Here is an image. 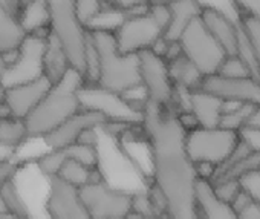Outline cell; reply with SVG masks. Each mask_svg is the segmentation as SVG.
I'll return each mask as SVG.
<instances>
[{
  "label": "cell",
  "instance_id": "16",
  "mask_svg": "<svg viewBox=\"0 0 260 219\" xmlns=\"http://www.w3.org/2000/svg\"><path fill=\"white\" fill-rule=\"evenodd\" d=\"M201 20L226 55L237 52L240 40V19H233L228 13L213 7H202Z\"/></svg>",
  "mask_w": 260,
  "mask_h": 219
},
{
  "label": "cell",
  "instance_id": "10",
  "mask_svg": "<svg viewBox=\"0 0 260 219\" xmlns=\"http://www.w3.org/2000/svg\"><path fill=\"white\" fill-rule=\"evenodd\" d=\"M46 36L28 34L17 48L13 63L0 71V81L4 89L11 84L32 80L42 74V57Z\"/></svg>",
  "mask_w": 260,
  "mask_h": 219
},
{
  "label": "cell",
  "instance_id": "15",
  "mask_svg": "<svg viewBox=\"0 0 260 219\" xmlns=\"http://www.w3.org/2000/svg\"><path fill=\"white\" fill-rule=\"evenodd\" d=\"M49 86L51 81L45 75H39L32 80L7 86L0 101L4 103L10 115L17 118H26V115L46 93Z\"/></svg>",
  "mask_w": 260,
  "mask_h": 219
},
{
  "label": "cell",
  "instance_id": "23",
  "mask_svg": "<svg viewBox=\"0 0 260 219\" xmlns=\"http://www.w3.org/2000/svg\"><path fill=\"white\" fill-rule=\"evenodd\" d=\"M28 140L29 134L23 118L13 115L0 117V147L13 153Z\"/></svg>",
  "mask_w": 260,
  "mask_h": 219
},
{
  "label": "cell",
  "instance_id": "26",
  "mask_svg": "<svg viewBox=\"0 0 260 219\" xmlns=\"http://www.w3.org/2000/svg\"><path fill=\"white\" fill-rule=\"evenodd\" d=\"M0 195H2V198L5 201L8 213L17 214V216H22V217H31L29 210L26 207V202L20 196V193H19V190H17V187L14 184V179L5 182L2 187H0Z\"/></svg>",
  "mask_w": 260,
  "mask_h": 219
},
{
  "label": "cell",
  "instance_id": "14",
  "mask_svg": "<svg viewBox=\"0 0 260 219\" xmlns=\"http://www.w3.org/2000/svg\"><path fill=\"white\" fill-rule=\"evenodd\" d=\"M46 210L51 219H92L80 199L78 189L57 176H49Z\"/></svg>",
  "mask_w": 260,
  "mask_h": 219
},
{
  "label": "cell",
  "instance_id": "6",
  "mask_svg": "<svg viewBox=\"0 0 260 219\" xmlns=\"http://www.w3.org/2000/svg\"><path fill=\"white\" fill-rule=\"evenodd\" d=\"M239 140V132L236 131L222 126H198L185 132V150L194 164L207 163L219 167L231 157Z\"/></svg>",
  "mask_w": 260,
  "mask_h": 219
},
{
  "label": "cell",
  "instance_id": "40",
  "mask_svg": "<svg viewBox=\"0 0 260 219\" xmlns=\"http://www.w3.org/2000/svg\"><path fill=\"white\" fill-rule=\"evenodd\" d=\"M124 219H153V217H149V216H144V214H140L135 211H130Z\"/></svg>",
  "mask_w": 260,
  "mask_h": 219
},
{
  "label": "cell",
  "instance_id": "43",
  "mask_svg": "<svg viewBox=\"0 0 260 219\" xmlns=\"http://www.w3.org/2000/svg\"><path fill=\"white\" fill-rule=\"evenodd\" d=\"M2 93H4V84L0 81V98H2Z\"/></svg>",
  "mask_w": 260,
  "mask_h": 219
},
{
  "label": "cell",
  "instance_id": "38",
  "mask_svg": "<svg viewBox=\"0 0 260 219\" xmlns=\"http://www.w3.org/2000/svg\"><path fill=\"white\" fill-rule=\"evenodd\" d=\"M28 2H31V0H0V4H2L13 16H16L17 20H19L20 13L23 11V8L26 7Z\"/></svg>",
  "mask_w": 260,
  "mask_h": 219
},
{
  "label": "cell",
  "instance_id": "30",
  "mask_svg": "<svg viewBox=\"0 0 260 219\" xmlns=\"http://www.w3.org/2000/svg\"><path fill=\"white\" fill-rule=\"evenodd\" d=\"M240 26H242L243 33L246 34V37L257 55V60L260 63V20H254L249 17H240Z\"/></svg>",
  "mask_w": 260,
  "mask_h": 219
},
{
  "label": "cell",
  "instance_id": "13",
  "mask_svg": "<svg viewBox=\"0 0 260 219\" xmlns=\"http://www.w3.org/2000/svg\"><path fill=\"white\" fill-rule=\"evenodd\" d=\"M109 120L98 111L81 107L78 112L64 120L54 131L46 134L42 140L49 149H60L78 141L80 135L87 129H101Z\"/></svg>",
  "mask_w": 260,
  "mask_h": 219
},
{
  "label": "cell",
  "instance_id": "36",
  "mask_svg": "<svg viewBox=\"0 0 260 219\" xmlns=\"http://www.w3.org/2000/svg\"><path fill=\"white\" fill-rule=\"evenodd\" d=\"M239 138L246 144L251 152H260V128L246 124L239 131Z\"/></svg>",
  "mask_w": 260,
  "mask_h": 219
},
{
  "label": "cell",
  "instance_id": "25",
  "mask_svg": "<svg viewBox=\"0 0 260 219\" xmlns=\"http://www.w3.org/2000/svg\"><path fill=\"white\" fill-rule=\"evenodd\" d=\"M132 13V11H130ZM128 13L122 10H116L112 7H103V10L86 25L87 31H104V33H115L121 22L125 19Z\"/></svg>",
  "mask_w": 260,
  "mask_h": 219
},
{
  "label": "cell",
  "instance_id": "5",
  "mask_svg": "<svg viewBox=\"0 0 260 219\" xmlns=\"http://www.w3.org/2000/svg\"><path fill=\"white\" fill-rule=\"evenodd\" d=\"M46 7L49 34L63 48L71 68L78 71L84 78L89 31L77 14L75 0H46Z\"/></svg>",
  "mask_w": 260,
  "mask_h": 219
},
{
  "label": "cell",
  "instance_id": "35",
  "mask_svg": "<svg viewBox=\"0 0 260 219\" xmlns=\"http://www.w3.org/2000/svg\"><path fill=\"white\" fill-rule=\"evenodd\" d=\"M20 167H22V163L19 160H16L14 157L0 160V187H2L5 182L14 179V176Z\"/></svg>",
  "mask_w": 260,
  "mask_h": 219
},
{
  "label": "cell",
  "instance_id": "2",
  "mask_svg": "<svg viewBox=\"0 0 260 219\" xmlns=\"http://www.w3.org/2000/svg\"><path fill=\"white\" fill-rule=\"evenodd\" d=\"M83 84V75L74 68H69L58 81L49 86L37 106L26 115V118H23L29 138H43L80 111V89Z\"/></svg>",
  "mask_w": 260,
  "mask_h": 219
},
{
  "label": "cell",
  "instance_id": "24",
  "mask_svg": "<svg viewBox=\"0 0 260 219\" xmlns=\"http://www.w3.org/2000/svg\"><path fill=\"white\" fill-rule=\"evenodd\" d=\"M25 36L17 17L0 4V54L17 49Z\"/></svg>",
  "mask_w": 260,
  "mask_h": 219
},
{
  "label": "cell",
  "instance_id": "41",
  "mask_svg": "<svg viewBox=\"0 0 260 219\" xmlns=\"http://www.w3.org/2000/svg\"><path fill=\"white\" fill-rule=\"evenodd\" d=\"M0 219H31V217H22L13 213H4V214H0Z\"/></svg>",
  "mask_w": 260,
  "mask_h": 219
},
{
  "label": "cell",
  "instance_id": "18",
  "mask_svg": "<svg viewBox=\"0 0 260 219\" xmlns=\"http://www.w3.org/2000/svg\"><path fill=\"white\" fill-rule=\"evenodd\" d=\"M196 207L199 219H237L231 204L216 195L208 179L199 178L196 182Z\"/></svg>",
  "mask_w": 260,
  "mask_h": 219
},
{
  "label": "cell",
  "instance_id": "8",
  "mask_svg": "<svg viewBox=\"0 0 260 219\" xmlns=\"http://www.w3.org/2000/svg\"><path fill=\"white\" fill-rule=\"evenodd\" d=\"M78 195L92 219H124L132 210V193L112 187L106 179L80 187Z\"/></svg>",
  "mask_w": 260,
  "mask_h": 219
},
{
  "label": "cell",
  "instance_id": "7",
  "mask_svg": "<svg viewBox=\"0 0 260 219\" xmlns=\"http://www.w3.org/2000/svg\"><path fill=\"white\" fill-rule=\"evenodd\" d=\"M178 45L184 57H187L202 77L216 74L226 57L222 46L208 33L201 20V16L194 19L181 34Z\"/></svg>",
  "mask_w": 260,
  "mask_h": 219
},
{
  "label": "cell",
  "instance_id": "12",
  "mask_svg": "<svg viewBox=\"0 0 260 219\" xmlns=\"http://www.w3.org/2000/svg\"><path fill=\"white\" fill-rule=\"evenodd\" d=\"M201 89L216 95L222 101H236L242 104H260V78L255 77H226L211 74L202 78Z\"/></svg>",
  "mask_w": 260,
  "mask_h": 219
},
{
  "label": "cell",
  "instance_id": "4",
  "mask_svg": "<svg viewBox=\"0 0 260 219\" xmlns=\"http://www.w3.org/2000/svg\"><path fill=\"white\" fill-rule=\"evenodd\" d=\"M170 11L166 4H152L146 10L125 16L113 33L116 46L124 54H138L153 46L164 37Z\"/></svg>",
  "mask_w": 260,
  "mask_h": 219
},
{
  "label": "cell",
  "instance_id": "44",
  "mask_svg": "<svg viewBox=\"0 0 260 219\" xmlns=\"http://www.w3.org/2000/svg\"><path fill=\"white\" fill-rule=\"evenodd\" d=\"M258 78H260V74H258Z\"/></svg>",
  "mask_w": 260,
  "mask_h": 219
},
{
  "label": "cell",
  "instance_id": "37",
  "mask_svg": "<svg viewBox=\"0 0 260 219\" xmlns=\"http://www.w3.org/2000/svg\"><path fill=\"white\" fill-rule=\"evenodd\" d=\"M237 219H260V205L251 201L248 205L237 211Z\"/></svg>",
  "mask_w": 260,
  "mask_h": 219
},
{
  "label": "cell",
  "instance_id": "3",
  "mask_svg": "<svg viewBox=\"0 0 260 219\" xmlns=\"http://www.w3.org/2000/svg\"><path fill=\"white\" fill-rule=\"evenodd\" d=\"M89 36L98 60V72L93 84L119 95L141 84L138 54L121 52L113 33L89 31Z\"/></svg>",
  "mask_w": 260,
  "mask_h": 219
},
{
  "label": "cell",
  "instance_id": "31",
  "mask_svg": "<svg viewBox=\"0 0 260 219\" xmlns=\"http://www.w3.org/2000/svg\"><path fill=\"white\" fill-rule=\"evenodd\" d=\"M101 0H75V10L81 20V23L86 26L101 10H103Z\"/></svg>",
  "mask_w": 260,
  "mask_h": 219
},
{
  "label": "cell",
  "instance_id": "1",
  "mask_svg": "<svg viewBox=\"0 0 260 219\" xmlns=\"http://www.w3.org/2000/svg\"><path fill=\"white\" fill-rule=\"evenodd\" d=\"M150 152V181L159 192L167 219H199L196 207L198 173L185 150V129L170 107L147 103L143 114Z\"/></svg>",
  "mask_w": 260,
  "mask_h": 219
},
{
  "label": "cell",
  "instance_id": "28",
  "mask_svg": "<svg viewBox=\"0 0 260 219\" xmlns=\"http://www.w3.org/2000/svg\"><path fill=\"white\" fill-rule=\"evenodd\" d=\"M130 211H135L153 219H162V216L159 214V211L156 210L153 199L147 192H138V193H132V210Z\"/></svg>",
  "mask_w": 260,
  "mask_h": 219
},
{
  "label": "cell",
  "instance_id": "17",
  "mask_svg": "<svg viewBox=\"0 0 260 219\" xmlns=\"http://www.w3.org/2000/svg\"><path fill=\"white\" fill-rule=\"evenodd\" d=\"M223 101L216 95L198 87L187 93V111L193 114L199 126L213 128L219 126L222 117Z\"/></svg>",
  "mask_w": 260,
  "mask_h": 219
},
{
  "label": "cell",
  "instance_id": "19",
  "mask_svg": "<svg viewBox=\"0 0 260 219\" xmlns=\"http://www.w3.org/2000/svg\"><path fill=\"white\" fill-rule=\"evenodd\" d=\"M166 5L169 7L170 19L162 39L167 42H178L184 29L201 16L202 4L201 0H172Z\"/></svg>",
  "mask_w": 260,
  "mask_h": 219
},
{
  "label": "cell",
  "instance_id": "32",
  "mask_svg": "<svg viewBox=\"0 0 260 219\" xmlns=\"http://www.w3.org/2000/svg\"><path fill=\"white\" fill-rule=\"evenodd\" d=\"M211 184H213L216 195L230 204L236 198V195L240 192L239 179H216V181H211Z\"/></svg>",
  "mask_w": 260,
  "mask_h": 219
},
{
  "label": "cell",
  "instance_id": "39",
  "mask_svg": "<svg viewBox=\"0 0 260 219\" xmlns=\"http://www.w3.org/2000/svg\"><path fill=\"white\" fill-rule=\"evenodd\" d=\"M246 124L248 126H254V128H260V104L254 107V111H252V114H251V117H249Z\"/></svg>",
  "mask_w": 260,
  "mask_h": 219
},
{
  "label": "cell",
  "instance_id": "21",
  "mask_svg": "<svg viewBox=\"0 0 260 219\" xmlns=\"http://www.w3.org/2000/svg\"><path fill=\"white\" fill-rule=\"evenodd\" d=\"M167 63H169V72H170L175 87L193 90L201 86V81L204 78L202 74L194 68V65L187 57L182 55V52L167 60Z\"/></svg>",
  "mask_w": 260,
  "mask_h": 219
},
{
  "label": "cell",
  "instance_id": "9",
  "mask_svg": "<svg viewBox=\"0 0 260 219\" xmlns=\"http://www.w3.org/2000/svg\"><path fill=\"white\" fill-rule=\"evenodd\" d=\"M138 61L141 86L147 93L149 103L173 109L176 87L172 81L167 60L153 49H146L138 52Z\"/></svg>",
  "mask_w": 260,
  "mask_h": 219
},
{
  "label": "cell",
  "instance_id": "22",
  "mask_svg": "<svg viewBox=\"0 0 260 219\" xmlns=\"http://www.w3.org/2000/svg\"><path fill=\"white\" fill-rule=\"evenodd\" d=\"M19 22L26 36L28 34L48 36L49 23H48L46 0H31V2H28L19 16Z\"/></svg>",
  "mask_w": 260,
  "mask_h": 219
},
{
  "label": "cell",
  "instance_id": "27",
  "mask_svg": "<svg viewBox=\"0 0 260 219\" xmlns=\"http://www.w3.org/2000/svg\"><path fill=\"white\" fill-rule=\"evenodd\" d=\"M217 74L226 77H254L246 61L239 54H230L223 58ZM257 78V77H255Z\"/></svg>",
  "mask_w": 260,
  "mask_h": 219
},
{
  "label": "cell",
  "instance_id": "33",
  "mask_svg": "<svg viewBox=\"0 0 260 219\" xmlns=\"http://www.w3.org/2000/svg\"><path fill=\"white\" fill-rule=\"evenodd\" d=\"M101 2L106 7H112V8L130 13V11L146 10L149 5L155 4L156 0H101Z\"/></svg>",
  "mask_w": 260,
  "mask_h": 219
},
{
  "label": "cell",
  "instance_id": "34",
  "mask_svg": "<svg viewBox=\"0 0 260 219\" xmlns=\"http://www.w3.org/2000/svg\"><path fill=\"white\" fill-rule=\"evenodd\" d=\"M240 17L260 20V0H231Z\"/></svg>",
  "mask_w": 260,
  "mask_h": 219
},
{
  "label": "cell",
  "instance_id": "42",
  "mask_svg": "<svg viewBox=\"0 0 260 219\" xmlns=\"http://www.w3.org/2000/svg\"><path fill=\"white\" fill-rule=\"evenodd\" d=\"M4 213H8V208L5 205V201H4L2 195H0V214H4Z\"/></svg>",
  "mask_w": 260,
  "mask_h": 219
},
{
  "label": "cell",
  "instance_id": "20",
  "mask_svg": "<svg viewBox=\"0 0 260 219\" xmlns=\"http://www.w3.org/2000/svg\"><path fill=\"white\" fill-rule=\"evenodd\" d=\"M71 68L69 60L60 46V43L51 36H46L45 40V49H43V57H42V74L52 83L58 81L66 71Z\"/></svg>",
  "mask_w": 260,
  "mask_h": 219
},
{
  "label": "cell",
  "instance_id": "29",
  "mask_svg": "<svg viewBox=\"0 0 260 219\" xmlns=\"http://www.w3.org/2000/svg\"><path fill=\"white\" fill-rule=\"evenodd\" d=\"M240 189L260 205V169L251 170L239 178Z\"/></svg>",
  "mask_w": 260,
  "mask_h": 219
},
{
  "label": "cell",
  "instance_id": "11",
  "mask_svg": "<svg viewBox=\"0 0 260 219\" xmlns=\"http://www.w3.org/2000/svg\"><path fill=\"white\" fill-rule=\"evenodd\" d=\"M81 107L101 112L109 121H121L127 124H143V114L134 111L119 93L106 90L98 84L84 83L80 89Z\"/></svg>",
  "mask_w": 260,
  "mask_h": 219
}]
</instances>
